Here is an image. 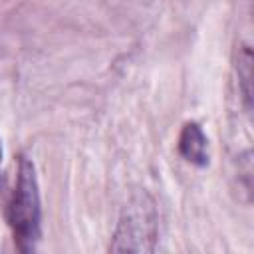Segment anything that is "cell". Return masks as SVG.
I'll list each match as a JSON object with an SVG mask.
<instances>
[{"mask_svg":"<svg viewBox=\"0 0 254 254\" xmlns=\"http://www.w3.org/2000/svg\"><path fill=\"white\" fill-rule=\"evenodd\" d=\"M6 220L18 254H36L42 236V200L34 163L24 155L18 159L14 187L6 204Z\"/></svg>","mask_w":254,"mask_h":254,"instance_id":"obj_1","label":"cell"},{"mask_svg":"<svg viewBox=\"0 0 254 254\" xmlns=\"http://www.w3.org/2000/svg\"><path fill=\"white\" fill-rule=\"evenodd\" d=\"M159 240V212L155 198L137 189L121 206L109 242V254H155Z\"/></svg>","mask_w":254,"mask_h":254,"instance_id":"obj_2","label":"cell"},{"mask_svg":"<svg viewBox=\"0 0 254 254\" xmlns=\"http://www.w3.org/2000/svg\"><path fill=\"white\" fill-rule=\"evenodd\" d=\"M179 153L185 161L196 165V167H206L210 153H208V139L202 131V127L196 121H189L183 125L181 135H179Z\"/></svg>","mask_w":254,"mask_h":254,"instance_id":"obj_3","label":"cell"},{"mask_svg":"<svg viewBox=\"0 0 254 254\" xmlns=\"http://www.w3.org/2000/svg\"><path fill=\"white\" fill-rule=\"evenodd\" d=\"M236 69H238V93L244 101L246 113H250V109H252V52H250V46L240 48Z\"/></svg>","mask_w":254,"mask_h":254,"instance_id":"obj_4","label":"cell"}]
</instances>
